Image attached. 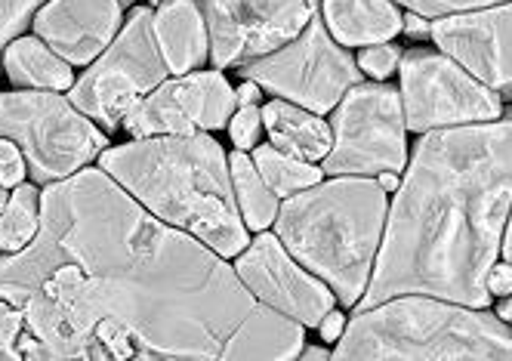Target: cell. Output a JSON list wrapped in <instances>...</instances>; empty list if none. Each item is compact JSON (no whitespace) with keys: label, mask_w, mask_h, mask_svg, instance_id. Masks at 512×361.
I'll return each mask as SVG.
<instances>
[{"label":"cell","mask_w":512,"mask_h":361,"mask_svg":"<svg viewBox=\"0 0 512 361\" xmlns=\"http://www.w3.org/2000/svg\"><path fill=\"white\" fill-rule=\"evenodd\" d=\"M152 19V10L136 7L118 41L71 87V102L108 130H115L139 99L161 87L170 71L161 56Z\"/></svg>","instance_id":"obj_8"},{"label":"cell","mask_w":512,"mask_h":361,"mask_svg":"<svg viewBox=\"0 0 512 361\" xmlns=\"http://www.w3.org/2000/svg\"><path fill=\"white\" fill-rule=\"evenodd\" d=\"M41 226V195L34 186H22L13 192L7 210L0 213V250L4 254H16L22 250Z\"/></svg>","instance_id":"obj_22"},{"label":"cell","mask_w":512,"mask_h":361,"mask_svg":"<svg viewBox=\"0 0 512 361\" xmlns=\"http://www.w3.org/2000/svg\"><path fill=\"white\" fill-rule=\"evenodd\" d=\"M497 315H503V321H506V318H512V294L500 303V312H497Z\"/></svg>","instance_id":"obj_33"},{"label":"cell","mask_w":512,"mask_h":361,"mask_svg":"<svg viewBox=\"0 0 512 361\" xmlns=\"http://www.w3.org/2000/svg\"><path fill=\"white\" fill-rule=\"evenodd\" d=\"M331 352H324V349H306V358H327Z\"/></svg>","instance_id":"obj_35"},{"label":"cell","mask_w":512,"mask_h":361,"mask_svg":"<svg viewBox=\"0 0 512 361\" xmlns=\"http://www.w3.org/2000/svg\"><path fill=\"white\" fill-rule=\"evenodd\" d=\"M488 291H491V297L494 294H500V297H509L512 294V266L506 263V266H491V275H488Z\"/></svg>","instance_id":"obj_28"},{"label":"cell","mask_w":512,"mask_h":361,"mask_svg":"<svg viewBox=\"0 0 512 361\" xmlns=\"http://www.w3.org/2000/svg\"><path fill=\"white\" fill-rule=\"evenodd\" d=\"M260 127H263V112L256 105H238L235 115H232V124H229V133H232V142L238 149H256V136H260Z\"/></svg>","instance_id":"obj_24"},{"label":"cell","mask_w":512,"mask_h":361,"mask_svg":"<svg viewBox=\"0 0 512 361\" xmlns=\"http://www.w3.org/2000/svg\"><path fill=\"white\" fill-rule=\"evenodd\" d=\"M334 358H512V331L500 318L457 303L405 294L358 312Z\"/></svg>","instance_id":"obj_5"},{"label":"cell","mask_w":512,"mask_h":361,"mask_svg":"<svg viewBox=\"0 0 512 361\" xmlns=\"http://www.w3.org/2000/svg\"><path fill=\"white\" fill-rule=\"evenodd\" d=\"M303 324L256 300L223 257L81 170L41 195V226L0 257L4 361L297 358Z\"/></svg>","instance_id":"obj_1"},{"label":"cell","mask_w":512,"mask_h":361,"mask_svg":"<svg viewBox=\"0 0 512 361\" xmlns=\"http://www.w3.org/2000/svg\"><path fill=\"white\" fill-rule=\"evenodd\" d=\"M0 136L16 142L34 183H56L105 152V133L59 93H0Z\"/></svg>","instance_id":"obj_6"},{"label":"cell","mask_w":512,"mask_h":361,"mask_svg":"<svg viewBox=\"0 0 512 361\" xmlns=\"http://www.w3.org/2000/svg\"><path fill=\"white\" fill-rule=\"evenodd\" d=\"M509 207L512 118L429 130L392 201L377 272L355 312L405 294L488 309Z\"/></svg>","instance_id":"obj_2"},{"label":"cell","mask_w":512,"mask_h":361,"mask_svg":"<svg viewBox=\"0 0 512 361\" xmlns=\"http://www.w3.org/2000/svg\"><path fill=\"white\" fill-rule=\"evenodd\" d=\"M229 170H232V186H235V198H238V207L244 216V226L263 232L278 216V195L269 189L263 173L256 170L253 158L244 155V149H238L232 155Z\"/></svg>","instance_id":"obj_20"},{"label":"cell","mask_w":512,"mask_h":361,"mask_svg":"<svg viewBox=\"0 0 512 361\" xmlns=\"http://www.w3.org/2000/svg\"><path fill=\"white\" fill-rule=\"evenodd\" d=\"M253 164L256 170L263 173V179L269 183V189L275 195H297L315 183H321V167H312V161H303V158H294L287 155L275 146H260L253 152Z\"/></svg>","instance_id":"obj_21"},{"label":"cell","mask_w":512,"mask_h":361,"mask_svg":"<svg viewBox=\"0 0 512 361\" xmlns=\"http://www.w3.org/2000/svg\"><path fill=\"white\" fill-rule=\"evenodd\" d=\"M401 108L405 127L417 133L460 127L469 121L500 118V96L479 78L454 62L429 50H411L401 56Z\"/></svg>","instance_id":"obj_10"},{"label":"cell","mask_w":512,"mask_h":361,"mask_svg":"<svg viewBox=\"0 0 512 361\" xmlns=\"http://www.w3.org/2000/svg\"><path fill=\"white\" fill-rule=\"evenodd\" d=\"M318 328H321V340H327V343H331V340H340L343 337V328H346V318L340 315V312H327L324 318H321V324H318Z\"/></svg>","instance_id":"obj_29"},{"label":"cell","mask_w":512,"mask_h":361,"mask_svg":"<svg viewBox=\"0 0 512 361\" xmlns=\"http://www.w3.org/2000/svg\"><path fill=\"white\" fill-rule=\"evenodd\" d=\"M235 272L256 300L300 321L303 328H318L321 318L334 309L331 287L290 260V250L278 235H256V241L238 254Z\"/></svg>","instance_id":"obj_13"},{"label":"cell","mask_w":512,"mask_h":361,"mask_svg":"<svg viewBox=\"0 0 512 361\" xmlns=\"http://www.w3.org/2000/svg\"><path fill=\"white\" fill-rule=\"evenodd\" d=\"M503 260L512 266V213H509V229H506V241H503Z\"/></svg>","instance_id":"obj_31"},{"label":"cell","mask_w":512,"mask_h":361,"mask_svg":"<svg viewBox=\"0 0 512 361\" xmlns=\"http://www.w3.org/2000/svg\"><path fill=\"white\" fill-rule=\"evenodd\" d=\"M99 167L158 220L195 235L219 257H238L250 244L229 161L207 130L142 136L105 149Z\"/></svg>","instance_id":"obj_3"},{"label":"cell","mask_w":512,"mask_h":361,"mask_svg":"<svg viewBox=\"0 0 512 361\" xmlns=\"http://www.w3.org/2000/svg\"><path fill=\"white\" fill-rule=\"evenodd\" d=\"M4 68L13 84L22 87H38V90H68L75 87L68 62L41 38H19L10 44L4 56Z\"/></svg>","instance_id":"obj_19"},{"label":"cell","mask_w":512,"mask_h":361,"mask_svg":"<svg viewBox=\"0 0 512 361\" xmlns=\"http://www.w3.org/2000/svg\"><path fill=\"white\" fill-rule=\"evenodd\" d=\"M7 186L4 183H0V213H4L7 210V204H10V198H7V192H4Z\"/></svg>","instance_id":"obj_34"},{"label":"cell","mask_w":512,"mask_h":361,"mask_svg":"<svg viewBox=\"0 0 512 361\" xmlns=\"http://www.w3.org/2000/svg\"><path fill=\"white\" fill-rule=\"evenodd\" d=\"M241 75L315 115L337 108L340 99L361 84V68H355V59L331 41L318 13L290 44L244 62Z\"/></svg>","instance_id":"obj_7"},{"label":"cell","mask_w":512,"mask_h":361,"mask_svg":"<svg viewBox=\"0 0 512 361\" xmlns=\"http://www.w3.org/2000/svg\"><path fill=\"white\" fill-rule=\"evenodd\" d=\"M324 22L340 44H386L401 31V13L392 0H324Z\"/></svg>","instance_id":"obj_17"},{"label":"cell","mask_w":512,"mask_h":361,"mask_svg":"<svg viewBox=\"0 0 512 361\" xmlns=\"http://www.w3.org/2000/svg\"><path fill=\"white\" fill-rule=\"evenodd\" d=\"M235 93H238V105H256V102H260V84H253V81H247Z\"/></svg>","instance_id":"obj_30"},{"label":"cell","mask_w":512,"mask_h":361,"mask_svg":"<svg viewBox=\"0 0 512 361\" xmlns=\"http://www.w3.org/2000/svg\"><path fill=\"white\" fill-rule=\"evenodd\" d=\"M28 164H25V155L16 142L0 136V183L4 186H19L22 176H25Z\"/></svg>","instance_id":"obj_27"},{"label":"cell","mask_w":512,"mask_h":361,"mask_svg":"<svg viewBox=\"0 0 512 361\" xmlns=\"http://www.w3.org/2000/svg\"><path fill=\"white\" fill-rule=\"evenodd\" d=\"M405 108L389 84H355L334 115V146L324 155L331 176L405 170Z\"/></svg>","instance_id":"obj_9"},{"label":"cell","mask_w":512,"mask_h":361,"mask_svg":"<svg viewBox=\"0 0 512 361\" xmlns=\"http://www.w3.org/2000/svg\"><path fill=\"white\" fill-rule=\"evenodd\" d=\"M216 68L244 65L290 44L318 13V0H198Z\"/></svg>","instance_id":"obj_11"},{"label":"cell","mask_w":512,"mask_h":361,"mask_svg":"<svg viewBox=\"0 0 512 361\" xmlns=\"http://www.w3.org/2000/svg\"><path fill=\"white\" fill-rule=\"evenodd\" d=\"M121 4H133V0H121Z\"/></svg>","instance_id":"obj_37"},{"label":"cell","mask_w":512,"mask_h":361,"mask_svg":"<svg viewBox=\"0 0 512 361\" xmlns=\"http://www.w3.org/2000/svg\"><path fill=\"white\" fill-rule=\"evenodd\" d=\"M408 10L420 16H451V13H466V10H482L494 4H506V0H398Z\"/></svg>","instance_id":"obj_25"},{"label":"cell","mask_w":512,"mask_h":361,"mask_svg":"<svg viewBox=\"0 0 512 361\" xmlns=\"http://www.w3.org/2000/svg\"><path fill=\"white\" fill-rule=\"evenodd\" d=\"M44 0H0V50L10 44V38L28 25L31 13L38 10Z\"/></svg>","instance_id":"obj_23"},{"label":"cell","mask_w":512,"mask_h":361,"mask_svg":"<svg viewBox=\"0 0 512 361\" xmlns=\"http://www.w3.org/2000/svg\"><path fill=\"white\" fill-rule=\"evenodd\" d=\"M398 62H401V53L395 47H389V44H374V47H368L358 56V68L368 71V75L377 78V81H386L398 68Z\"/></svg>","instance_id":"obj_26"},{"label":"cell","mask_w":512,"mask_h":361,"mask_svg":"<svg viewBox=\"0 0 512 361\" xmlns=\"http://www.w3.org/2000/svg\"><path fill=\"white\" fill-rule=\"evenodd\" d=\"M155 38L173 75H189L210 53V34L198 0H164L155 19Z\"/></svg>","instance_id":"obj_16"},{"label":"cell","mask_w":512,"mask_h":361,"mask_svg":"<svg viewBox=\"0 0 512 361\" xmlns=\"http://www.w3.org/2000/svg\"><path fill=\"white\" fill-rule=\"evenodd\" d=\"M408 28H411V31H429V28H426L423 22H417V16H411V22H408Z\"/></svg>","instance_id":"obj_36"},{"label":"cell","mask_w":512,"mask_h":361,"mask_svg":"<svg viewBox=\"0 0 512 361\" xmlns=\"http://www.w3.org/2000/svg\"><path fill=\"white\" fill-rule=\"evenodd\" d=\"M432 41L491 90H512V0L451 13L429 25Z\"/></svg>","instance_id":"obj_14"},{"label":"cell","mask_w":512,"mask_h":361,"mask_svg":"<svg viewBox=\"0 0 512 361\" xmlns=\"http://www.w3.org/2000/svg\"><path fill=\"white\" fill-rule=\"evenodd\" d=\"M263 124L275 149L303 161H321L334 146L331 127L297 102H284V99L269 102L263 108Z\"/></svg>","instance_id":"obj_18"},{"label":"cell","mask_w":512,"mask_h":361,"mask_svg":"<svg viewBox=\"0 0 512 361\" xmlns=\"http://www.w3.org/2000/svg\"><path fill=\"white\" fill-rule=\"evenodd\" d=\"M380 186H383V192H392L398 183H395V173L392 170H383V176H380Z\"/></svg>","instance_id":"obj_32"},{"label":"cell","mask_w":512,"mask_h":361,"mask_svg":"<svg viewBox=\"0 0 512 361\" xmlns=\"http://www.w3.org/2000/svg\"><path fill=\"white\" fill-rule=\"evenodd\" d=\"M121 25V0H50L34 16V34L65 62H93Z\"/></svg>","instance_id":"obj_15"},{"label":"cell","mask_w":512,"mask_h":361,"mask_svg":"<svg viewBox=\"0 0 512 361\" xmlns=\"http://www.w3.org/2000/svg\"><path fill=\"white\" fill-rule=\"evenodd\" d=\"M238 108V93L219 71H189L139 99L124 127L130 136H170L226 127Z\"/></svg>","instance_id":"obj_12"},{"label":"cell","mask_w":512,"mask_h":361,"mask_svg":"<svg viewBox=\"0 0 512 361\" xmlns=\"http://www.w3.org/2000/svg\"><path fill=\"white\" fill-rule=\"evenodd\" d=\"M275 226L290 254L334 287L343 306H355L368 291L383 241L386 192L368 176L315 183L281 204Z\"/></svg>","instance_id":"obj_4"}]
</instances>
